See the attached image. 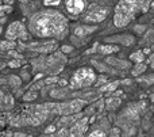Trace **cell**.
<instances>
[{
  "mask_svg": "<svg viewBox=\"0 0 154 137\" xmlns=\"http://www.w3.org/2000/svg\"><path fill=\"white\" fill-rule=\"evenodd\" d=\"M29 30L32 35L38 38L58 41L68 35L69 21L60 11H39L30 18Z\"/></svg>",
  "mask_w": 154,
  "mask_h": 137,
  "instance_id": "1",
  "label": "cell"
},
{
  "mask_svg": "<svg viewBox=\"0 0 154 137\" xmlns=\"http://www.w3.org/2000/svg\"><path fill=\"white\" fill-rule=\"evenodd\" d=\"M154 5V0H119L114 12V24L126 27L139 15L146 14Z\"/></svg>",
  "mask_w": 154,
  "mask_h": 137,
  "instance_id": "2",
  "label": "cell"
},
{
  "mask_svg": "<svg viewBox=\"0 0 154 137\" xmlns=\"http://www.w3.org/2000/svg\"><path fill=\"white\" fill-rule=\"evenodd\" d=\"M66 54L61 52H53L50 54H42L32 61L34 72H42L43 75L57 76L66 64Z\"/></svg>",
  "mask_w": 154,
  "mask_h": 137,
  "instance_id": "3",
  "label": "cell"
},
{
  "mask_svg": "<svg viewBox=\"0 0 154 137\" xmlns=\"http://www.w3.org/2000/svg\"><path fill=\"white\" fill-rule=\"evenodd\" d=\"M96 72L91 67L79 68L73 73L72 79L69 80V88L72 90H82L91 87L96 81Z\"/></svg>",
  "mask_w": 154,
  "mask_h": 137,
  "instance_id": "4",
  "label": "cell"
},
{
  "mask_svg": "<svg viewBox=\"0 0 154 137\" xmlns=\"http://www.w3.org/2000/svg\"><path fill=\"white\" fill-rule=\"evenodd\" d=\"M27 29L20 21H15L5 30V40L16 41V40H27Z\"/></svg>",
  "mask_w": 154,
  "mask_h": 137,
  "instance_id": "5",
  "label": "cell"
},
{
  "mask_svg": "<svg viewBox=\"0 0 154 137\" xmlns=\"http://www.w3.org/2000/svg\"><path fill=\"white\" fill-rule=\"evenodd\" d=\"M26 48H29L30 50L39 54H50L57 50L58 43H57L56 40H50V41H42V42H31Z\"/></svg>",
  "mask_w": 154,
  "mask_h": 137,
  "instance_id": "6",
  "label": "cell"
},
{
  "mask_svg": "<svg viewBox=\"0 0 154 137\" xmlns=\"http://www.w3.org/2000/svg\"><path fill=\"white\" fill-rule=\"evenodd\" d=\"M106 43H114V45H123V46H133L135 45V37L131 34H116L111 37L104 38Z\"/></svg>",
  "mask_w": 154,
  "mask_h": 137,
  "instance_id": "7",
  "label": "cell"
},
{
  "mask_svg": "<svg viewBox=\"0 0 154 137\" xmlns=\"http://www.w3.org/2000/svg\"><path fill=\"white\" fill-rule=\"evenodd\" d=\"M108 16V10L107 8H96V10H92L91 12H88L87 15H84L82 21L85 22L87 24L89 23H100L103 22L104 19Z\"/></svg>",
  "mask_w": 154,
  "mask_h": 137,
  "instance_id": "8",
  "label": "cell"
},
{
  "mask_svg": "<svg viewBox=\"0 0 154 137\" xmlns=\"http://www.w3.org/2000/svg\"><path fill=\"white\" fill-rule=\"evenodd\" d=\"M97 30V26L96 24H79V26L75 27V31H73V35L79 38H85L88 35H91L93 31Z\"/></svg>",
  "mask_w": 154,
  "mask_h": 137,
  "instance_id": "9",
  "label": "cell"
},
{
  "mask_svg": "<svg viewBox=\"0 0 154 137\" xmlns=\"http://www.w3.org/2000/svg\"><path fill=\"white\" fill-rule=\"evenodd\" d=\"M66 10L72 15H80L85 10V2L84 0H66L65 3Z\"/></svg>",
  "mask_w": 154,
  "mask_h": 137,
  "instance_id": "10",
  "label": "cell"
},
{
  "mask_svg": "<svg viewBox=\"0 0 154 137\" xmlns=\"http://www.w3.org/2000/svg\"><path fill=\"white\" fill-rule=\"evenodd\" d=\"M106 62L109 65L111 68H118V69H128L131 67L130 61H126V60H120V59H115V57H107Z\"/></svg>",
  "mask_w": 154,
  "mask_h": 137,
  "instance_id": "11",
  "label": "cell"
},
{
  "mask_svg": "<svg viewBox=\"0 0 154 137\" xmlns=\"http://www.w3.org/2000/svg\"><path fill=\"white\" fill-rule=\"evenodd\" d=\"M96 52H97V53H101V54H112V53L119 52V46L114 45V43H104V45H99L97 43Z\"/></svg>",
  "mask_w": 154,
  "mask_h": 137,
  "instance_id": "12",
  "label": "cell"
},
{
  "mask_svg": "<svg viewBox=\"0 0 154 137\" xmlns=\"http://www.w3.org/2000/svg\"><path fill=\"white\" fill-rule=\"evenodd\" d=\"M147 65L146 62H138V64H135L133 67V69H131V75L133 76H141L143 75V72L146 71Z\"/></svg>",
  "mask_w": 154,
  "mask_h": 137,
  "instance_id": "13",
  "label": "cell"
},
{
  "mask_svg": "<svg viewBox=\"0 0 154 137\" xmlns=\"http://www.w3.org/2000/svg\"><path fill=\"white\" fill-rule=\"evenodd\" d=\"M15 48H16V41H10V40L0 41V52H8Z\"/></svg>",
  "mask_w": 154,
  "mask_h": 137,
  "instance_id": "14",
  "label": "cell"
},
{
  "mask_svg": "<svg viewBox=\"0 0 154 137\" xmlns=\"http://www.w3.org/2000/svg\"><path fill=\"white\" fill-rule=\"evenodd\" d=\"M145 59H146V54L142 50H137L130 54V60L133 62H135V64H138V62H145Z\"/></svg>",
  "mask_w": 154,
  "mask_h": 137,
  "instance_id": "15",
  "label": "cell"
},
{
  "mask_svg": "<svg viewBox=\"0 0 154 137\" xmlns=\"http://www.w3.org/2000/svg\"><path fill=\"white\" fill-rule=\"evenodd\" d=\"M122 103V100H120V98L118 97H111V98H107L106 100V105L108 109H111V110H114V109H116L118 106Z\"/></svg>",
  "mask_w": 154,
  "mask_h": 137,
  "instance_id": "16",
  "label": "cell"
},
{
  "mask_svg": "<svg viewBox=\"0 0 154 137\" xmlns=\"http://www.w3.org/2000/svg\"><path fill=\"white\" fill-rule=\"evenodd\" d=\"M118 86H120V80H114V81H111V83H108V84H106L104 87H101V91H107V92H112V91H115V90L118 88Z\"/></svg>",
  "mask_w": 154,
  "mask_h": 137,
  "instance_id": "17",
  "label": "cell"
},
{
  "mask_svg": "<svg viewBox=\"0 0 154 137\" xmlns=\"http://www.w3.org/2000/svg\"><path fill=\"white\" fill-rule=\"evenodd\" d=\"M8 83H10V86H11V87H14V88H18V87H20L22 80H20V78H19V76H16V75H11V76H10V79H8Z\"/></svg>",
  "mask_w": 154,
  "mask_h": 137,
  "instance_id": "18",
  "label": "cell"
},
{
  "mask_svg": "<svg viewBox=\"0 0 154 137\" xmlns=\"http://www.w3.org/2000/svg\"><path fill=\"white\" fill-rule=\"evenodd\" d=\"M92 64L95 65V68H96V69H99V71H100V72H114L111 67H106V65H104V64H100V62L95 61V60H93V61H92Z\"/></svg>",
  "mask_w": 154,
  "mask_h": 137,
  "instance_id": "19",
  "label": "cell"
},
{
  "mask_svg": "<svg viewBox=\"0 0 154 137\" xmlns=\"http://www.w3.org/2000/svg\"><path fill=\"white\" fill-rule=\"evenodd\" d=\"M147 30V26L146 24H134L133 26V31L138 35H143V33Z\"/></svg>",
  "mask_w": 154,
  "mask_h": 137,
  "instance_id": "20",
  "label": "cell"
},
{
  "mask_svg": "<svg viewBox=\"0 0 154 137\" xmlns=\"http://www.w3.org/2000/svg\"><path fill=\"white\" fill-rule=\"evenodd\" d=\"M87 137H107V133L101 129H95V130L88 133Z\"/></svg>",
  "mask_w": 154,
  "mask_h": 137,
  "instance_id": "21",
  "label": "cell"
},
{
  "mask_svg": "<svg viewBox=\"0 0 154 137\" xmlns=\"http://www.w3.org/2000/svg\"><path fill=\"white\" fill-rule=\"evenodd\" d=\"M38 97V94H37V91H34V90H31V91H29L26 95L23 97V99L24 100H32V99H35V98Z\"/></svg>",
  "mask_w": 154,
  "mask_h": 137,
  "instance_id": "22",
  "label": "cell"
},
{
  "mask_svg": "<svg viewBox=\"0 0 154 137\" xmlns=\"http://www.w3.org/2000/svg\"><path fill=\"white\" fill-rule=\"evenodd\" d=\"M60 3H61V0H43V4L46 7H57V5H60Z\"/></svg>",
  "mask_w": 154,
  "mask_h": 137,
  "instance_id": "23",
  "label": "cell"
},
{
  "mask_svg": "<svg viewBox=\"0 0 154 137\" xmlns=\"http://www.w3.org/2000/svg\"><path fill=\"white\" fill-rule=\"evenodd\" d=\"M7 53L10 54V56H12L14 59H16V60H23V56H22L18 50H15V49H11V50H8Z\"/></svg>",
  "mask_w": 154,
  "mask_h": 137,
  "instance_id": "24",
  "label": "cell"
},
{
  "mask_svg": "<svg viewBox=\"0 0 154 137\" xmlns=\"http://www.w3.org/2000/svg\"><path fill=\"white\" fill-rule=\"evenodd\" d=\"M0 10L3 11L4 15H8V14L12 12V5H7V4H0Z\"/></svg>",
  "mask_w": 154,
  "mask_h": 137,
  "instance_id": "25",
  "label": "cell"
},
{
  "mask_svg": "<svg viewBox=\"0 0 154 137\" xmlns=\"http://www.w3.org/2000/svg\"><path fill=\"white\" fill-rule=\"evenodd\" d=\"M22 61L23 60H16V59H14V60H11L10 62H8V67H11V68H19L22 65Z\"/></svg>",
  "mask_w": 154,
  "mask_h": 137,
  "instance_id": "26",
  "label": "cell"
},
{
  "mask_svg": "<svg viewBox=\"0 0 154 137\" xmlns=\"http://www.w3.org/2000/svg\"><path fill=\"white\" fill-rule=\"evenodd\" d=\"M61 53H64V54H69V53H72L73 52V46H70V45H64V46H61Z\"/></svg>",
  "mask_w": 154,
  "mask_h": 137,
  "instance_id": "27",
  "label": "cell"
},
{
  "mask_svg": "<svg viewBox=\"0 0 154 137\" xmlns=\"http://www.w3.org/2000/svg\"><path fill=\"white\" fill-rule=\"evenodd\" d=\"M58 81V78L57 76H49L43 80V84H53V83H57Z\"/></svg>",
  "mask_w": 154,
  "mask_h": 137,
  "instance_id": "28",
  "label": "cell"
},
{
  "mask_svg": "<svg viewBox=\"0 0 154 137\" xmlns=\"http://www.w3.org/2000/svg\"><path fill=\"white\" fill-rule=\"evenodd\" d=\"M153 80H154V75H147L146 78L139 79V81H146L147 84H152V83H153Z\"/></svg>",
  "mask_w": 154,
  "mask_h": 137,
  "instance_id": "29",
  "label": "cell"
},
{
  "mask_svg": "<svg viewBox=\"0 0 154 137\" xmlns=\"http://www.w3.org/2000/svg\"><path fill=\"white\" fill-rule=\"evenodd\" d=\"M96 79H97V76H96ZM106 80H107V76H106V75H101V78L99 76L97 81H95V83H96V86H100V84H101V83H104Z\"/></svg>",
  "mask_w": 154,
  "mask_h": 137,
  "instance_id": "30",
  "label": "cell"
},
{
  "mask_svg": "<svg viewBox=\"0 0 154 137\" xmlns=\"http://www.w3.org/2000/svg\"><path fill=\"white\" fill-rule=\"evenodd\" d=\"M41 137H65V132L62 130V132H60L58 135H50V133H49L48 136L45 135V136H41Z\"/></svg>",
  "mask_w": 154,
  "mask_h": 137,
  "instance_id": "31",
  "label": "cell"
},
{
  "mask_svg": "<svg viewBox=\"0 0 154 137\" xmlns=\"http://www.w3.org/2000/svg\"><path fill=\"white\" fill-rule=\"evenodd\" d=\"M22 78H20V80H24V81H27V80H29V79H30V75H29V72H24V71H23V72H22Z\"/></svg>",
  "mask_w": 154,
  "mask_h": 137,
  "instance_id": "32",
  "label": "cell"
},
{
  "mask_svg": "<svg viewBox=\"0 0 154 137\" xmlns=\"http://www.w3.org/2000/svg\"><path fill=\"white\" fill-rule=\"evenodd\" d=\"M14 2H15V0H2L3 4H7V5H12Z\"/></svg>",
  "mask_w": 154,
  "mask_h": 137,
  "instance_id": "33",
  "label": "cell"
},
{
  "mask_svg": "<svg viewBox=\"0 0 154 137\" xmlns=\"http://www.w3.org/2000/svg\"><path fill=\"white\" fill-rule=\"evenodd\" d=\"M54 129H56V126H54V125H51V126H49L48 129H46V133H48V135H49V133H53Z\"/></svg>",
  "mask_w": 154,
  "mask_h": 137,
  "instance_id": "34",
  "label": "cell"
},
{
  "mask_svg": "<svg viewBox=\"0 0 154 137\" xmlns=\"http://www.w3.org/2000/svg\"><path fill=\"white\" fill-rule=\"evenodd\" d=\"M68 80H60V86H66Z\"/></svg>",
  "mask_w": 154,
  "mask_h": 137,
  "instance_id": "35",
  "label": "cell"
},
{
  "mask_svg": "<svg viewBox=\"0 0 154 137\" xmlns=\"http://www.w3.org/2000/svg\"><path fill=\"white\" fill-rule=\"evenodd\" d=\"M5 21H7V18H5V15H4V16H2V18H0V24H3Z\"/></svg>",
  "mask_w": 154,
  "mask_h": 137,
  "instance_id": "36",
  "label": "cell"
},
{
  "mask_svg": "<svg viewBox=\"0 0 154 137\" xmlns=\"http://www.w3.org/2000/svg\"><path fill=\"white\" fill-rule=\"evenodd\" d=\"M5 67V64H4V62H2V61H0V69H3V68H4Z\"/></svg>",
  "mask_w": 154,
  "mask_h": 137,
  "instance_id": "37",
  "label": "cell"
},
{
  "mask_svg": "<svg viewBox=\"0 0 154 137\" xmlns=\"http://www.w3.org/2000/svg\"><path fill=\"white\" fill-rule=\"evenodd\" d=\"M2 34H3V27H2V24H0V37H2Z\"/></svg>",
  "mask_w": 154,
  "mask_h": 137,
  "instance_id": "38",
  "label": "cell"
},
{
  "mask_svg": "<svg viewBox=\"0 0 154 137\" xmlns=\"http://www.w3.org/2000/svg\"><path fill=\"white\" fill-rule=\"evenodd\" d=\"M2 16H4V14H3V11L0 10V18H2Z\"/></svg>",
  "mask_w": 154,
  "mask_h": 137,
  "instance_id": "39",
  "label": "cell"
},
{
  "mask_svg": "<svg viewBox=\"0 0 154 137\" xmlns=\"http://www.w3.org/2000/svg\"><path fill=\"white\" fill-rule=\"evenodd\" d=\"M19 2H20V3H26L27 0H19Z\"/></svg>",
  "mask_w": 154,
  "mask_h": 137,
  "instance_id": "40",
  "label": "cell"
},
{
  "mask_svg": "<svg viewBox=\"0 0 154 137\" xmlns=\"http://www.w3.org/2000/svg\"><path fill=\"white\" fill-rule=\"evenodd\" d=\"M0 4H2V0H0Z\"/></svg>",
  "mask_w": 154,
  "mask_h": 137,
  "instance_id": "41",
  "label": "cell"
}]
</instances>
